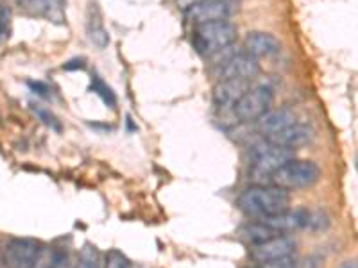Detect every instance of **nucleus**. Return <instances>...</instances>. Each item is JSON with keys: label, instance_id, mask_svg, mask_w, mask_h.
Wrapping results in <instances>:
<instances>
[{"label": "nucleus", "instance_id": "obj_1", "mask_svg": "<svg viewBox=\"0 0 358 268\" xmlns=\"http://www.w3.org/2000/svg\"><path fill=\"white\" fill-rule=\"evenodd\" d=\"M290 206V193L274 184H255L245 188L238 197V207L245 215L255 218L273 216L287 211Z\"/></svg>", "mask_w": 358, "mask_h": 268}, {"label": "nucleus", "instance_id": "obj_2", "mask_svg": "<svg viewBox=\"0 0 358 268\" xmlns=\"http://www.w3.org/2000/svg\"><path fill=\"white\" fill-rule=\"evenodd\" d=\"M236 38H238V31L229 20L194 25V31H192V45L197 54L204 57L219 56L235 43Z\"/></svg>", "mask_w": 358, "mask_h": 268}, {"label": "nucleus", "instance_id": "obj_3", "mask_svg": "<svg viewBox=\"0 0 358 268\" xmlns=\"http://www.w3.org/2000/svg\"><path fill=\"white\" fill-rule=\"evenodd\" d=\"M319 179H321V168H319L317 163L310 161V159L294 158L281 168H278L268 177V183L283 188L287 191H292L312 188Z\"/></svg>", "mask_w": 358, "mask_h": 268}, {"label": "nucleus", "instance_id": "obj_4", "mask_svg": "<svg viewBox=\"0 0 358 268\" xmlns=\"http://www.w3.org/2000/svg\"><path fill=\"white\" fill-rule=\"evenodd\" d=\"M294 158H296L294 149L276 145L267 140L255 143L249 151V165H251L252 174L265 175V177H271L278 168H281Z\"/></svg>", "mask_w": 358, "mask_h": 268}, {"label": "nucleus", "instance_id": "obj_5", "mask_svg": "<svg viewBox=\"0 0 358 268\" xmlns=\"http://www.w3.org/2000/svg\"><path fill=\"white\" fill-rule=\"evenodd\" d=\"M273 100L274 94L268 86L249 88L244 94V97L236 102L235 110H233V117H235L236 122H257L267 111H271Z\"/></svg>", "mask_w": 358, "mask_h": 268}, {"label": "nucleus", "instance_id": "obj_6", "mask_svg": "<svg viewBox=\"0 0 358 268\" xmlns=\"http://www.w3.org/2000/svg\"><path fill=\"white\" fill-rule=\"evenodd\" d=\"M297 251V244L289 234H280L268 240L251 244L249 256L255 263H267V261L283 260V258L294 256Z\"/></svg>", "mask_w": 358, "mask_h": 268}, {"label": "nucleus", "instance_id": "obj_7", "mask_svg": "<svg viewBox=\"0 0 358 268\" xmlns=\"http://www.w3.org/2000/svg\"><path fill=\"white\" fill-rule=\"evenodd\" d=\"M260 73V65H258V59H255L252 56L242 52L228 54L224 57L222 61L219 63V68H217V75L219 79H238V81H251Z\"/></svg>", "mask_w": 358, "mask_h": 268}, {"label": "nucleus", "instance_id": "obj_8", "mask_svg": "<svg viewBox=\"0 0 358 268\" xmlns=\"http://www.w3.org/2000/svg\"><path fill=\"white\" fill-rule=\"evenodd\" d=\"M43 245L33 238H11L6 244L4 261L9 268H31L40 258Z\"/></svg>", "mask_w": 358, "mask_h": 268}, {"label": "nucleus", "instance_id": "obj_9", "mask_svg": "<svg viewBox=\"0 0 358 268\" xmlns=\"http://www.w3.org/2000/svg\"><path fill=\"white\" fill-rule=\"evenodd\" d=\"M236 6L233 0H203L187 9V18L192 25L212 24V22L229 20Z\"/></svg>", "mask_w": 358, "mask_h": 268}, {"label": "nucleus", "instance_id": "obj_10", "mask_svg": "<svg viewBox=\"0 0 358 268\" xmlns=\"http://www.w3.org/2000/svg\"><path fill=\"white\" fill-rule=\"evenodd\" d=\"M251 88L248 81H238V79H222L213 88V106H215L219 114H229L233 117V110H235L236 102L244 97V94ZM236 122V120H235Z\"/></svg>", "mask_w": 358, "mask_h": 268}, {"label": "nucleus", "instance_id": "obj_11", "mask_svg": "<svg viewBox=\"0 0 358 268\" xmlns=\"http://www.w3.org/2000/svg\"><path fill=\"white\" fill-rule=\"evenodd\" d=\"M244 52L252 56L255 59H258V57H273L281 52V43L274 34L255 31V33H249L245 36Z\"/></svg>", "mask_w": 358, "mask_h": 268}, {"label": "nucleus", "instance_id": "obj_12", "mask_svg": "<svg viewBox=\"0 0 358 268\" xmlns=\"http://www.w3.org/2000/svg\"><path fill=\"white\" fill-rule=\"evenodd\" d=\"M313 138V129L310 126H306V124H292L290 127H287V129L280 131V133L273 134V136H267V142L271 143H276V145H281V147H289V149H294L296 151L297 147H303L306 145V143L312 142Z\"/></svg>", "mask_w": 358, "mask_h": 268}, {"label": "nucleus", "instance_id": "obj_13", "mask_svg": "<svg viewBox=\"0 0 358 268\" xmlns=\"http://www.w3.org/2000/svg\"><path fill=\"white\" fill-rule=\"evenodd\" d=\"M296 122V113L283 107V110L267 111L260 120H257V129L264 138H267V136H273V134L287 129Z\"/></svg>", "mask_w": 358, "mask_h": 268}, {"label": "nucleus", "instance_id": "obj_14", "mask_svg": "<svg viewBox=\"0 0 358 268\" xmlns=\"http://www.w3.org/2000/svg\"><path fill=\"white\" fill-rule=\"evenodd\" d=\"M29 13L43 17L50 22H63L65 18V0H18Z\"/></svg>", "mask_w": 358, "mask_h": 268}, {"label": "nucleus", "instance_id": "obj_15", "mask_svg": "<svg viewBox=\"0 0 358 268\" xmlns=\"http://www.w3.org/2000/svg\"><path fill=\"white\" fill-rule=\"evenodd\" d=\"M86 33L92 43H95L99 49H104L110 43V34H108L104 22H102L101 11L97 4H90L88 17H86Z\"/></svg>", "mask_w": 358, "mask_h": 268}, {"label": "nucleus", "instance_id": "obj_16", "mask_svg": "<svg viewBox=\"0 0 358 268\" xmlns=\"http://www.w3.org/2000/svg\"><path fill=\"white\" fill-rule=\"evenodd\" d=\"M241 234L244 240L249 241V244H258V241H264V240H268V238H274V236H280L274 229H271L267 223H264L258 218L245 223L244 228L241 229Z\"/></svg>", "mask_w": 358, "mask_h": 268}, {"label": "nucleus", "instance_id": "obj_17", "mask_svg": "<svg viewBox=\"0 0 358 268\" xmlns=\"http://www.w3.org/2000/svg\"><path fill=\"white\" fill-rule=\"evenodd\" d=\"M78 268H102L101 254L99 248L92 244H86L79 252Z\"/></svg>", "mask_w": 358, "mask_h": 268}, {"label": "nucleus", "instance_id": "obj_18", "mask_svg": "<svg viewBox=\"0 0 358 268\" xmlns=\"http://www.w3.org/2000/svg\"><path fill=\"white\" fill-rule=\"evenodd\" d=\"M102 268H131L129 260L124 256L122 252L113 248L104 256V263H102Z\"/></svg>", "mask_w": 358, "mask_h": 268}, {"label": "nucleus", "instance_id": "obj_19", "mask_svg": "<svg viewBox=\"0 0 358 268\" xmlns=\"http://www.w3.org/2000/svg\"><path fill=\"white\" fill-rule=\"evenodd\" d=\"M92 89H94L95 94H97L99 97L102 98V100L106 102V104H110L111 107L115 106V102H117V100H115L113 91H111L110 86H106V82L101 81L99 77H94V81H92Z\"/></svg>", "mask_w": 358, "mask_h": 268}, {"label": "nucleus", "instance_id": "obj_20", "mask_svg": "<svg viewBox=\"0 0 358 268\" xmlns=\"http://www.w3.org/2000/svg\"><path fill=\"white\" fill-rule=\"evenodd\" d=\"M11 33V15L8 8H0V43H4Z\"/></svg>", "mask_w": 358, "mask_h": 268}, {"label": "nucleus", "instance_id": "obj_21", "mask_svg": "<svg viewBox=\"0 0 358 268\" xmlns=\"http://www.w3.org/2000/svg\"><path fill=\"white\" fill-rule=\"evenodd\" d=\"M31 268H57L56 267V258H54V251L43 247L40 258H38L36 263H34Z\"/></svg>", "mask_w": 358, "mask_h": 268}, {"label": "nucleus", "instance_id": "obj_22", "mask_svg": "<svg viewBox=\"0 0 358 268\" xmlns=\"http://www.w3.org/2000/svg\"><path fill=\"white\" fill-rule=\"evenodd\" d=\"M255 268H297L296 258H283V260L267 261V263H258Z\"/></svg>", "mask_w": 358, "mask_h": 268}, {"label": "nucleus", "instance_id": "obj_23", "mask_svg": "<svg viewBox=\"0 0 358 268\" xmlns=\"http://www.w3.org/2000/svg\"><path fill=\"white\" fill-rule=\"evenodd\" d=\"M199 2H203V0H176V4H178L179 8H183L185 11H187L188 8H192V6L199 4Z\"/></svg>", "mask_w": 358, "mask_h": 268}, {"label": "nucleus", "instance_id": "obj_24", "mask_svg": "<svg viewBox=\"0 0 358 268\" xmlns=\"http://www.w3.org/2000/svg\"><path fill=\"white\" fill-rule=\"evenodd\" d=\"M338 268H358V260H348L341 265Z\"/></svg>", "mask_w": 358, "mask_h": 268}]
</instances>
